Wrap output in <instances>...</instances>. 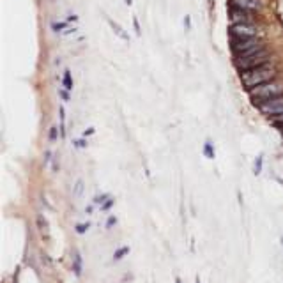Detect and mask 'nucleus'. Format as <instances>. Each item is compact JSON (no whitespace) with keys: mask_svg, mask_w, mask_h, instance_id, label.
<instances>
[{"mask_svg":"<svg viewBox=\"0 0 283 283\" xmlns=\"http://www.w3.org/2000/svg\"><path fill=\"white\" fill-rule=\"evenodd\" d=\"M71 269H73L74 276H82V269H84V262H82V255H80L78 250L73 251V265H71Z\"/></svg>","mask_w":283,"mask_h":283,"instance_id":"nucleus-10","label":"nucleus"},{"mask_svg":"<svg viewBox=\"0 0 283 283\" xmlns=\"http://www.w3.org/2000/svg\"><path fill=\"white\" fill-rule=\"evenodd\" d=\"M195 283H200V278H196V282Z\"/></svg>","mask_w":283,"mask_h":283,"instance_id":"nucleus-31","label":"nucleus"},{"mask_svg":"<svg viewBox=\"0 0 283 283\" xmlns=\"http://www.w3.org/2000/svg\"><path fill=\"white\" fill-rule=\"evenodd\" d=\"M282 94H283V84L274 82V80H271L267 84L259 85V87L250 88V98L251 101L257 103V105L267 101V99L276 98V96H282Z\"/></svg>","mask_w":283,"mask_h":283,"instance_id":"nucleus-2","label":"nucleus"},{"mask_svg":"<svg viewBox=\"0 0 283 283\" xmlns=\"http://www.w3.org/2000/svg\"><path fill=\"white\" fill-rule=\"evenodd\" d=\"M74 147H78V149L87 147V142H85V138H84V136H82V140H74Z\"/></svg>","mask_w":283,"mask_h":283,"instance_id":"nucleus-24","label":"nucleus"},{"mask_svg":"<svg viewBox=\"0 0 283 283\" xmlns=\"http://www.w3.org/2000/svg\"><path fill=\"white\" fill-rule=\"evenodd\" d=\"M232 7H239L244 11H260L262 9V0H230Z\"/></svg>","mask_w":283,"mask_h":283,"instance_id":"nucleus-8","label":"nucleus"},{"mask_svg":"<svg viewBox=\"0 0 283 283\" xmlns=\"http://www.w3.org/2000/svg\"><path fill=\"white\" fill-rule=\"evenodd\" d=\"M67 92H69V90H65V88L61 92V96H62V99H64V101H69V94H67Z\"/></svg>","mask_w":283,"mask_h":283,"instance_id":"nucleus-26","label":"nucleus"},{"mask_svg":"<svg viewBox=\"0 0 283 283\" xmlns=\"http://www.w3.org/2000/svg\"><path fill=\"white\" fill-rule=\"evenodd\" d=\"M273 122H274V124H278V126H282V128H283V113H282V115H278V117H273Z\"/></svg>","mask_w":283,"mask_h":283,"instance_id":"nucleus-25","label":"nucleus"},{"mask_svg":"<svg viewBox=\"0 0 283 283\" xmlns=\"http://www.w3.org/2000/svg\"><path fill=\"white\" fill-rule=\"evenodd\" d=\"M130 253V246H121L119 250L113 253V260H121V259H124L126 255Z\"/></svg>","mask_w":283,"mask_h":283,"instance_id":"nucleus-14","label":"nucleus"},{"mask_svg":"<svg viewBox=\"0 0 283 283\" xmlns=\"http://www.w3.org/2000/svg\"><path fill=\"white\" fill-rule=\"evenodd\" d=\"M276 76V67L273 64H264L260 67H255V69H248V71H242L241 73V82L242 85L250 90L253 87H259L262 84H267L271 80H274Z\"/></svg>","mask_w":283,"mask_h":283,"instance_id":"nucleus-1","label":"nucleus"},{"mask_svg":"<svg viewBox=\"0 0 283 283\" xmlns=\"http://www.w3.org/2000/svg\"><path fill=\"white\" fill-rule=\"evenodd\" d=\"M65 27H69V22H67V20H65V22H55V23H51V28H53L55 32H61Z\"/></svg>","mask_w":283,"mask_h":283,"instance_id":"nucleus-15","label":"nucleus"},{"mask_svg":"<svg viewBox=\"0 0 283 283\" xmlns=\"http://www.w3.org/2000/svg\"><path fill=\"white\" fill-rule=\"evenodd\" d=\"M230 20L232 23H253V16L250 14V11L239 9V7L230 9Z\"/></svg>","mask_w":283,"mask_h":283,"instance_id":"nucleus-7","label":"nucleus"},{"mask_svg":"<svg viewBox=\"0 0 283 283\" xmlns=\"http://www.w3.org/2000/svg\"><path fill=\"white\" fill-rule=\"evenodd\" d=\"M257 107H259V111L262 115L269 117V119L282 115L283 113V94L282 96H276V98H273V99H267V101H264V103H259Z\"/></svg>","mask_w":283,"mask_h":283,"instance_id":"nucleus-5","label":"nucleus"},{"mask_svg":"<svg viewBox=\"0 0 283 283\" xmlns=\"http://www.w3.org/2000/svg\"><path fill=\"white\" fill-rule=\"evenodd\" d=\"M117 225V218L115 216H110V218L107 219V228H113Z\"/></svg>","mask_w":283,"mask_h":283,"instance_id":"nucleus-23","label":"nucleus"},{"mask_svg":"<svg viewBox=\"0 0 283 283\" xmlns=\"http://www.w3.org/2000/svg\"><path fill=\"white\" fill-rule=\"evenodd\" d=\"M82 193H84V181H82V179H78V181H76V184H74L73 196H74V198H80V196H82Z\"/></svg>","mask_w":283,"mask_h":283,"instance_id":"nucleus-13","label":"nucleus"},{"mask_svg":"<svg viewBox=\"0 0 283 283\" xmlns=\"http://www.w3.org/2000/svg\"><path fill=\"white\" fill-rule=\"evenodd\" d=\"M228 32L232 37H257L259 28L253 23H232Z\"/></svg>","mask_w":283,"mask_h":283,"instance_id":"nucleus-6","label":"nucleus"},{"mask_svg":"<svg viewBox=\"0 0 283 283\" xmlns=\"http://www.w3.org/2000/svg\"><path fill=\"white\" fill-rule=\"evenodd\" d=\"M113 204H115V200H113V198H108L107 202H105V204L101 205V211H108Z\"/></svg>","mask_w":283,"mask_h":283,"instance_id":"nucleus-22","label":"nucleus"},{"mask_svg":"<svg viewBox=\"0 0 283 283\" xmlns=\"http://www.w3.org/2000/svg\"><path fill=\"white\" fill-rule=\"evenodd\" d=\"M108 25H110L111 30H113V32L117 34V37H121L122 41H128V39H130V36H128V34L124 32V28H122L121 25L117 23V22H113V20L108 18Z\"/></svg>","mask_w":283,"mask_h":283,"instance_id":"nucleus-11","label":"nucleus"},{"mask_svg":"<svg viewBox=\"0 0 283 283\" xmlns=\"http://www.w3.org/2000/svg\"><path fill=\"white\" fill-rule=\"evenodd\" d=\"M204 154H205V158H209V159L214 158V145H211V142H207V144L204 145Z\"/></svg>","mask_w":283,"mask_h":283,"instance_id":"nucleus-16","label":"nucleus"},{"mask_svg":"<svg viewBox=\"0 0 283 283\" xmlns=\"http://www.w3.org/2000/svg\"><path fill=\"white\" fill-rule=\"evenodd\" d=\"M262 156H257V159H255V163H253V174L255 175H259L260 172H262Z\"/></svg>","mask_w":283,"mask_h":283,"instance_id":"nucleus-17","label":"nucleus"},{"mask_svg":"<svg viewBox=\"0 0 283 283\" xmlns=\"http://www.w3.org/2000/svg\"><path fill=\"white\" fill-rule=\"evenodd\" d=\"M282 244H283V239H282Z\"/></svg>","mask_w":283,"mask_h":283,"instance_id":"nucleus-32","label":"nucleus"},{"mask_svg":"<svg viewBox=\"0 0 283 283\" xmlns=\"http://www.w3.org/2000/svg\"><path fill=\"white\" fill-rule=\"evenodd\" d=\"M108 198H110V196H108L107 193H103V195H98L96 198H94V204H99V207H101V205L105 204Z\"/></svg>","mask_w":283,"mask_h":283,"instance_id":"nucleus-19","label":"nucleus"},{"mask_svg":"<svg viewBox=\"0 0 283 283\" xmlns=\"http://www.w3.org/2000/svg\"><path fill=\"white\" fill-rule=\"evenodd\" d=\"M232 51L236 53V57L242 55H251V53H257V51L264 50V43L260 41L259 37H232Z\"/></svg>","mask_w":283,"mask_h":283,"instance_id":"nucleus-3","label":"nucleus"},{"mask_svg":"<svg viewBox=\"0 0 283 283\" xmlns=\"http://www.w3.org/2000/svg\"><path fill=\"white\" fill-rule=\"evenodd\" d=\"M13 283H20V271H16L13 276Z\"/></svg>","mask_w":283,"mask_h":283,"instance_id":"nucleus-27","label":"nucleus"},{"mask_svg":"<svg viewBox=\"0 0 283 283\" xmlns=\"http://www.w3.org/2000/svg\"><path fill=\"white\" fill-rule=\"evenodd\" d=\"M175 283H182V280L181 278H175Z\"/></svg>","mask_w":283,"mask_h":283,"instance_id":"nucleus-29","label":"nucleus"},{"mask_svg":"<svg viewBox=\"0 0 283 283\" xmlns=\"http://www.w3.org/2000/svg\"><path fill=\"white\" fill-rule=\"evenodd\" d=\"M36 223H37V230H39V234L43 236V239H50V225H48L46 216H44V214H37Z\"/></svg>","mask_w":283,"mask_h":283,"instance_id":"nucleus-9","label":"nucleus"},{"mask_svg":"<svg viewBox=\"0 0 283 283\" xmlns=\"http://www.w3.org/2000/svg\"><path fill=\"white\" fill-rule=\"evenodd\" d=\"M88 228H90V223H78L76 227H74V230H76V234H85L88 232Z\"/></svg>","mask_w":283,"mask_h":283,"instance_id":"nucleus-18","label":"nucleus"},{"mask_svg":"<svg viewBox=\"0 0 283 283\" xmlns=\"http://www.w3.org/2000/svg\"><path fill=\"white\" fill-rule=\"evenodd\" d=\"M271 59V53L267 50H260L257 53H251V55H242L236 59V65L237 69L241 71H248V69H255V67H260V65L267 64Z\"/></svg>","mask_w":283,"mask_h":283,"instance_id":"nucleus-4","label":"nucleus"},{"mask_svg":"<svg viewBox=\"0 0 283 283\" xmlns=\"http://www.w3.org/2000/svg\"><path fill=\"white\" fill-rule=\"evenodd\" d=\"M62 84H64V88L65 90H73V76H71L69 71H65L64 73V80H62Z\"/></svg>","mask_w":283,"mask_h":283,"instance_id":"nucleus-12","label":"nucleus"},{"mask_svg":"<svg viewBox=\"0 0 283 283\" xmlns=\"http://www.w3.org/2000/svg\"><path fill=\"white\" fill-rule=\"evenodd\" d=\"M92 133H94V128H88V130H87V131H84V135H82V136H84V138H85V136H88V135H92Z\"/></svg>","mask_w":283,"mask_h":283,"instance_id":"nucleus-28","label":"nucleus"},{"mask_svg":"<svg viewBox=\"0 0 283 283\" xmlns=\"http://www.w3.org/2000/svg\"><path fill=\"white\" fill-rule=\"evenodd\" d=\"M59 138V131H57V126H51L50 128V142H55Z\"/></svg>","mask_w":283,"mask_h":283,"instance_id":"nucleus-21","label":"nucleus"},{"mask_svg":"<svg viewBox=\"0 0 283 283\" xmlns=\"http://www.w3.org/2000/svg\"><path fill=\"white\" fill-rule=\"evenodd\" d=\"M124 2H126V4H128V5H130V4H131V0H124Z\"/></svg>","mask_w":283,"mask_h":283,"instance_id":"nucleus-30","label":"nucleus"},{"mask_svg":"<svg viewBox=\"0 0 283 283\" xmlns=\"http://www.w3.org/2000/svg\"><path fill=\"white\" fill-rule=\"evenodd\" d=\"M41 262H44V265H46L48 269H51V267H53V262H51V259L46 255V253H43V255H41Z\"/></svg>","mask_w":283,"mask_h":283,"instance_id":"nucleus-20","label":"nucleus"}]
</instances>
